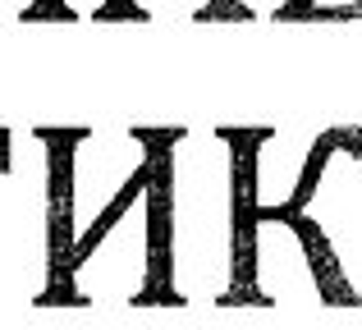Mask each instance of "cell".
<instances>
[{"label": "cell", "instance_id": "6da1fadb", "mask_svg": "<svg viewBox=\"0 0 362 330\" xmlns=\"http://www.w3.org/2000/svg\"><path fill=\"white\" fill-rule=\"evenodd\" d=\"M60 206L55 307H160L156 294V129H51Z\"/></svg>", "mask_w": 362, "mask_h": 330}, {"label": "cell", "instance_id": "7a4b0ae2", "mask_svg": "<svg viewBox=\"0 0 362 330\" xmlns=\"http://www.w3.org/2000/svg\"><path fill=\"white\" fill-rule=\"evenodd\" d=\"M247 230L243 129H156V294L160 307H239Z\"/></svg>", "mask_w": 362, "mask_h": 330}, {"label": "cell", "instance_id": "3957f363", "mask_svg": "<svg viewBox=\"0 0 362 330\" xmlns=\"http://www.w3.org/2000/svg\"><path fill=\"white\" fill-rule=\"evenodd\" d=\"M60 206L51 129H0V307H55Z\"/></svg>", "mask_w": 362, "mask_h": 330}, {"label": "cell", "instance_id": "277c9868", "mask_svg": "<svg viewBox=\"0 0 362 330\" xmlns=\"http://www.w3.org/2000/svg\"><path fill=\"white\" fill-rule=\"evenodd\" d=\"M344 303L317 234L293 211H247L243 261H239V307L312 312Z\"/></svg>", "mask_w": 362, "mask_h": 330}, {"label": "cell", "instance_id": "5b68a950", "mask_svg": "<svg viewBox=\"0 0 362 330\" xmlns=\"http://www.w3.org/2000/svg\"><path fill=\"white\" fill-rule=\"evenodd\" d=\"M293 216L312 225L344 303H362V124H330Z\"/></svg>", "mask_w": 362, "mask_h": 330}, {"label": "cell", "instance_id": "8992f818", "mask_svg": "<svg viewBox=\"0 0 362 330\" xmlns=\"http://www.w3.org/2000/svg\"><path fill=\"white\" fill-rule=\"evenodd\" d=\"M321 129H298V124H266V129H243V184H247V211H293L312 179Z\"/></svg>", "mask_w": 362, "mask_h": 330}, {"label": "cell", "instance_id": "52a82bcc", "mask_svg": "<svg viewBox=\"0 0 362 330\" xmlns=\"http://www.w3.org/2000/svg\"><path fill=\"white\" fill-rule=\"evenodd\" d=\"M234 14V0H119L115 23H156V28H184V23H225Z\"/></svg>", "mask_w": 362, "mask_h": 330}, {"label": "cell", "instance_id": "ba28073f", "mask_svg": "<svg viewBox=\"0 0 362 330\" xmlns=\"http://www.w3.org/2000/svg\"><path fill=\"white\" fill-rule=\"evenodd\" d=\"M362 0H284L280 23H358Z\"/></svg>", "mask_w": 362, "mask_h": 330}, {"label": "cell", "instance_id": "9c48e42d", "mask_svg": "<svg viewBox=\"0 0 362 330\" xmlns=\"http://www.w3.org/2000/svg\"><path fill=\"white\" fill-rule=\"evenodd\" d=\"M119 0H46V23H115Z\"/></svg>", "mask_w": 362, "mask_h": 330}, {"label": "cell", "instance_id": "30bf717a", "mask_svg": "<svg viewBox=\"0 0 362 330\" xmlns=\"http://www.w3.org/2000/svg\"><path fill=\"white\" fill-rule=\"evenodd\" d=\"M0 23H46V0H0Z\"/></svg>", "mask_w": 362, "mask_h": 330}, {"label": "cell", "instance_id": "8fae6325", "mask_svg": "<svg viewBox=\"0 0 362 330\" xmlns=\"http://www.w3.org/2000/svg\"><path fill=\"white\" fill-rule=\"evenodd\" d=\"M280 9H284V0H234L239 18H271V23H280Z\"/></svg>", "mask_w": 362, "mask_h": 330}]
</instances>
